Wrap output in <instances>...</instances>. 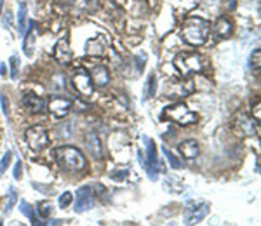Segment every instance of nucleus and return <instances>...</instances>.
<instances>
[{
	"mask_svg": "<svg viewBox=\"0 0 261 226\" xmlns=\"http://www.w3.org/2000/svg\"><path fill=\"white\" fill-rule=\"evenodd\" d=\"M209 35H211V23L199 16H190L181 24V39L193 47L204 45Z\"/></svg>",
	"mask_w": 261,
	"mask_h": 226,
	"instance_id": "obj_1",
	"label": "nucleus"
},
{
	"mask_svg": "<svg viewBox=\"0 0 261 226\" xmlns=\"http://www.w3.org/2000/svg\"><path fill=\"white\" fill-rule=\"evenodd\" d=\"M56 160L58 165L66 173H81L86 169V157L73 146H60L56 150Z\"/></svg>",
	"mask_w": 261,
	"mask_h": 226,
	"instance_id": "obj_2",
	"label": "nucleus"
},
{
	"mask_svg": "<svg viewBox=\"0 0 261 226\" xmlns=\"http://www.w3.org/2000/svg\"><path fill=\"white\" fill-rule=\"evenodd\" d=\"M172 65L178 68V72L183 77H192V75H199L205 70V60L199 52L185 51L176 54Z\"/></svg>",
	"mask_w": 261,
	"mask_h": 226,
	"instance_id": "obj_3",
	"label": "nucleus"
},
{
	"mask_svg": "<svg viewBox=\"0 0 261 226\" xmlns=\"http://www.w3.org/2000/svg\"><path fill=\"white\" fill-rule=\"evenodd\" d=\"M164 119L171 120V122H176L179 125H193L199 120V115L193 110H190L185 103H176L164 110Z\"/></svg>",
	"mask_w": 261,
	"mask_h": 226,
	"instance_id": "obj_4",
	"label": "nucleus"
},
{
	"mask_svg": "<svg viewBox=\"0 0 261 226\" xmlns=\"http://www.w3.org/2000/svg\"><path fill=\"white\" fill-rule=\"evenodd\" d=\"M24 136H27V143L33 152H42V150H44L45 146H49L50 143L49 132L45 131V127H42V125L30 127Z\"/></svg>",
	"mask_w": 261,
	"mask_h": 226,
	"instance_id": "obj_5",
	"label": "nucleus"
},
{
	"mask_svg": "<svg viewBox=\"0 0 261 226\" xmlns=\"http://www.w3.org/2000/svg\"><path fill=\"white\" fill-rule=\"evenodd\" d=\"M209 214V204L207 202H192L187 204L185 207V224H197Z\"/></svg>",
	"mask_w": 261,
	"mask_h": 226,
	"instance_id": "obj_6",
	"label": "nucleus"
},
{
	"mask_svg": "<svg viewBox=\"0 0 261 226\" xmlns=\"http://www.w3.org/2000/svg\"><path fill=\"white\" fill-rule=\"evenodd\" d=\"M71 86L77 91L79 96L82 98H91L92 93H94V83L91 80V75L86 72V70H79L77 73L71 77Z\"/></svg>",
	"mask_w": 261,
	"mask_h": 226,
	"instance_id": "obj_7",
	"label": "nucleus"
},
{
	"mask_svg": "<svg viewBox=\"0 0 261 226\" xmlns=\"http://www.w3.org/2000/svg\"><path fill=\"white\" fill-rule=\"evenodd\" d=\"M96 204V193H94V185L92 186H82L75 195V211L77 212H86L91 211Z\"/></svg>",
	"mask_w": 261,
	"mask_h": 226,
	"instance_id": "obj_8",
	"label": "nucleus"
},
{
	"mask_svg": "<svg viewBox=\"0 0 261 226\" xmlns=\"http://www.w3.org/2000/svg\"><path fill=\"white\" fill-rule=\"evenodd\" d=\"M193 91H195V86H193L192 80H171L166 87V96L167 98L181 99L190 96Z\"/></svg>",
	"mask_w": 261,
	"mask_h": 226,
	"instance_id": "obj_9",
	"label": "nucleus"
},
{
	"mask_svg": "<svg viewBox=\"0 0 261 226\" xmlns=\"http://www.w3.org/2000/svg\"><path fill=\"white\" fill-rule=\"evenodd\" d=\"M71 106H73V101L70 98H63V96H50L47 101L49 111L58 119H63V117L68 115Z\"/></svg>",
	"mask_w": 261,
	"mask_h": 226,
	"instance_id": "obj_10",
	"label": "nucleus"
},
{
	"mask_svg": "<svg viewBox=\"0 0 261 226\" xmlns=\"http://www.w3.org/2000/svg\"><path fill=\"white\" fill-rule=\"evenodd\" d=\"M146 143V173L151 179H157L159 176V158H157V146H155L153 141L150 137H145Z\"/></svg>",
	"mask_w": 261,
	"mask_h": 226,
	"instance_id": "obj_11",
	"label": "nucleus"
},
{
	"mask_svg": "<svg viewBox=\"0 0 261 226\" xmlns=\"http://www.w3.org/2000/svg\"><path fill=\"white\" fill-rule=\"evenodd\" d=\"M54 58H56V61H60L61 65H70L71 60H73V54H71V49H70V42L66 37H63L61 40L56 42V45H54Z\"/></svg>",
	"mask_w": 261,
	"mask_h": 226,
	"instance_id": "obj_12",
	"label": "nucleus"
},
{
	"mask_svg": "<svg viewBox=\"0 0 261 226\" xmlns=\"http://www.w3.org/2000/svg\"><path fill=\"white\" fill-rule=\"evenodd\" d=\"M107 47H108V40L105 39V35H96L94 39L87 40L86 52L92 58H99V56H105Z\"/></svg>",
	"mask_w": 261,
	"mask_h": 226,
	"instance_id": "obj_13",
	"label": "nucleus"
},
{
	"mask_svg": "<svg viewBox=\"0 0 261 226\" xmlns=\"http://www.w3.org/2000/svg\"><path fill=\"white\" fill-rule=\"evenodd\" d=\"M256 120H252L251 117L247 115H241L237 119V124H235V129L241 134L242 137H252L256 134Z\"/></svg>",
	"mask_w": 261,
	"mask_h": 226,
	"instance_id": "obj_14",
	"label": "nucleus"
},
{
	"mask_svg": "<svg viewBox=\"0 0 261 226\" xmlns=\"http://www.w3.org/2000/svg\"><path fill=\"white\" fill-rule=\"evenodd\" d=\"M86 148H87V152H89L92 157L96 158V160L103 158V145H101V139L98 137V134H96V132H87Z\"/></svg>",
	"mask_w": 261,
	"mask_h": 226,
	"instance_id": "obj_15",
	"label": "nucleus"
},
{
	"mask_svg": "<svg viewBox=\"0 0 261 226\" xmlns=\"http://www.w3.org/2000/svg\"><path fill=\"white\" fill-rule=\"evenodd\" d=\"M91 80L94 83V87H105L108 86V82H110V72H108L107 66H92L91 70Z\"/></svg>",
	"mask_w": 261,
	"mask_h": 226,
	"instance_id": "obj_16",
	"label": "nucleus"
},
{
	"mask_svg": "<svg viewBox=\"0 0 261 226\" xmlns=\"http://www.w3.org/2000/svg\"><path fill=\"white\" fill-rule=\"evenodd\" d=\"M211 30L214 33V37L221 40V39H226V37L231 35V32H233V26H231L230 19L218 18L216 23H214V26H211Z\"/></svg>",
	"mask_w": 261,
	"mask_h": 226,
	"instance_id": "obj_17",
	"label": "nucleus"
},
{
	"mask_svg": "<svg viewBox=\"0 0 261 226\" xmlns=\"http://www.w3.org/2000/svg\"><path fill=\"white\" fill-rule=\"evenodd\" d=\"M23 106L32 113H42L45 110L44 99H40L37 94H24L23 96Z\"/></svg>",
	"mask_w": 261,
	"mask_h": 226,
	"instance_id": "obj_18",
	"label": "nucleus"
},
{
	"mask_svg": "<svg viewBox=\"0 0 261 226\" xmlns=\"http://www.w3.org/2000/svg\"><path fill=\"white\" fill-rule=\"evenodd\" d=\"M178 150L185 158H195L200 152L199 143H197L195 139H188V141H185V143H181L178 146Z\"/></svg>",
	"mask_w": 261,
	"mask_h": 226,
	"instance_id": "obj_19",
	"label": "nucleus"
},
{
	"mask_svg": "<svg viewBox=\"0 0 261 226\" xmlns=\"http://www.w3.org/2000/svg\"><path fill=\"white\" fill-rule=\"evenodd\" d=\"M35 39H37V33H35V21L30 23V32L27 33L24 37V44H23V51L27 56H32L33 51H35Z\"/></svg>",
	"mask_w": 261,
	"mask_h": 226,
	"instance_id": "obj_20",
	"label": "nucleus"
},
{
	"mask_svg": "<svg viewBox=\"0 0 261 226\" xmlns=\"http://www.w3.org/2000/svg\"><path fill=\"white\" fill-rule=\"evenodd\" d=\"M98 6H99V0H77V11L87 12V14L94 12L98 9Z\"/></svg>",
	"mask_w": 261,
	"mask_h": 226,
	"instance_id": "obj_21",
	"label": "nucleus"
},
{
	"mask_svg": "<svg viewBox=\"0 0 261 226\" xmlns=\"http://www.w3.org/2000/svg\"><path fill=\"white\" fill-rule=\"evenodd\" d=\"M16 202H18V191H16L14 188H11L9 193H7V202H6V209H4V214L9 216L11 211L16 206Z\"/></svg>",
	"mask_w": 261,
	"mask_h": 226,
	"instance_id": "obj_22",
	"label": "nucleus"
},
{
	"mask_svg": "<svg viewBox=\"0 0 261 226\" xmlns=\"http://www.w3.org/2000/svg\"><path fill=\"white\" fill-rule=\"evenodd\" d=\"M27 12H28V7L24 2H21L19 6V12H18V32L23 33L24 28H27Z\"/></svg>",
	"mask_w": 261,
	"mask_h": 226,
	"instance_id": "obj_23",
	"label": "nucleus"
},
{
	"mask_svg": "<svg viewBox=\"0 0 261 226\" xmlns=\"http://www.w3.org/2000/svg\"><path fill=\"white\" fill-rule=\"evenodd\" d=\"M19 209H21V212H23V214L32 221V224H40L39 217H37V214H35V211H33V209L28 206V202H24V200H23V202H21V207Z\"/></svg>",
	"mask_w": 261,
	"mask_h": 226,
	"instance_id": "obj_24",
	"label": "nucleus"
},
{
	"mask_svg": "<svg viewBox=\"0 0 261 226\" xmlns=\"http://www.w3.org/2000/svg\"><path fill=\"white\" fill-rule=\"evenodd\" d=\"M162 152H164V155L167 157V160H169V164H171L172 169H181V167H183V164H181L179 158H176V155L172 153V152H169V150H167L166 146L162 148Z\"/></svg>",
	"mask_w": 261,
	"mask_h": 226,
	"instance_id": "obj_25",
	"label": "nucleus"
},
{
	"mask_svg": "<svg viewBox=\"0 0 261 226\" xmlns=\"http://www.w3.org/2000/svg\"><path fill=\"white\" fill-rule=\"evenodd\" d=\"M157 93V80H155V75L151 73L148 77V86H146V98L151 99Z\"/></svg>",
	"mask_w": 261,
	"mask_h": 226,
	"instance_id": "obj_26",
	"label": "nucleus"
},
{
	"mask_svg": "<svg viewBox=\"0 0 261 226\" xmlns=\"http://www.w3.org/2000/svg\"><path fill=\"white\" fill-rule=\"evenodd\" d=\"M259 66H261V56H259V49L252 51V56H251V68L259 72Z\"/></svg>",
	"mask_w": 261,
	"mask_h": 226,
	"instance_id": "obj_27",
	"label": "nucleus"
},
{
	"mask_svg": "<svg viewBox=\"0 0 261 226\" xmlns=\"http://www.w3.org/2000/svg\"><path fill=\"white\" fill-rule=\"evenodd\" d=\"M0 104H2V110H4V115L9 119L11 115V110H9V99H7V96L4 93H0Z\"/></svg>",
	"mask_w": 261,
	"mask_h": 226,
	"instance_id": "obj_28",
	"label": "nucleus"
},
{
	"mask_svg": "<svg viewBox=\"0 0 261 226\" xmlns=\"http://www.w3.org/2000/svg\"><path fill=\"white\" fill-rule=\"evenodd\" d=\"M18 66H19V60L16 56L11 58V78L16 80L18 78Z\"/></svg>",
	"mask_w": 261,
	"mask_h": 226,
	"instance_id": "obj_29",
	"label": "nucleus"
},
{
	"mask_svg": "<svg viewBox=\"0 0 261 226\" xmlns=\"http://www.w3.org/2000/svg\"><path fill=\"white\" fill-rule=\"evenodd\" d=\"M73 202V195L70 193V191H66V193H63L61 196H60V207H68L70 204Z\"/></svg>",
	"mask_w": 261,
	"mask_h": 226,
	"instance_id": "obj_30",
	"label": "nucleus"
},
{
	"mask_svg": "<svg viewBox=\"0 0 261 226\" xmlns=\"http://www.w3.org/2000/svg\"><path fill=\"white\" fill-rule=\"evenodd\" d=\"M11 158H12V153L11 152H7L6 155H4L2 162H0V174H4L7 171V167H9V164H11Z\"/></svg>",
	"mask_w": 261,
	"mask_h": 226,
	"instance_id": "obj_31",
	"label": "nucleus"
},
{
	"mask_svg": "<svg viewBox=\"0 0 261 226\" xmlns=\"http://www.w3.org/2000/svg\"><path fill=\"white\" fill-rule=\"evenodd\" d=\"M39 214H40L42 217H47V216L50 214V206H49V204H40Z\"/></svg>",
	"mask_w": 261,
	"mask_h": 226,
	"instance_id": "obj_32",
	"label": "nucleus"
},
{
	"mask_svg": "<svg viewBox=\"0 0 261 226\" xmlns=\"http://www.w3.org/2000/svg\"><path fill=\"white\" fill-rule=\"evenodd\" d=\"M134 61H136L138 72H141V70H143V65H145V63H146V56H145V54H140V56L134 58Z\"/></svg>",
	"mask_w": 261,
	"mask_h": 226,
	"instance_id": "obj_33",
	"label": "nucleus"
},
{
	"mask_svg": "<svg viewBox=\"0 0 261 226\" xmlns=\"http://www.w3.org/2000/svg\"><path fill=\"white\" fill-rule=\"evenodd\" d=\"M14 178L19 179L21 178V160H18V164L14 167Z\"/></svg>",
	"mask_w": 261,
	"mask_h": 226,
	"instance_id": "obj_34",
	"label": "nucleus"
},
{
	"mask_svg": "<svg viewBox=\"0 0 261 226\" xmlns=\"http://www.w3.org/2000/svg\"><path fill=\"white\" fill-rule=\"evenodd\" d=\"M259 108H261V104H259V101L256 103V108L252 110V113H256V122H259V119H261V115H259Z\"/></svg>",
	"mask_w": 261,
	"mask_h": 226,
	"instance_id": "obj_35",
	"label": "nucleus"
},
{
	"mask_svg": "<svg viewBox=\"0 0 261 226\" xmlns=\"http://www.w3.org/2000/svg\"><path fill=\"white\" fill-rule=\"evenodd\" d=\"M235 6H237V0H228V7H230V9H235Z\"/></svg>",
	"mask_w": 261,
	"mask_h": 226,
	"instance_id": "obj_36",
	"label": "nucleus"
},
{
	"mask_svg": "<svg viewBox=\"0 0 261 226\" xmlns=\"http://www.w3.org/2000/svg\"><path fill=\"white\" fill-rule=\"evenodd\" d=\"M6 72H7V70H6V66H0V73H2V75H6Z\"/></svg>",
	"mask_w": 261,
	"mask_h": 226,
	"instance_id": "obj_37",
	"label": "nucleus"
},
{
	"mask_svg": "<svg viewBox=\"0 0 261 226\" xmlns=\"http://www.w3.org/2000/svg\"><path fill=\"white\" fill-rule=\"evenodd\" d=\"M2 2H4V0H0V12H2Z\"/></svg>",
	"mask_w": 261,
	"mask_h": 226,
	"instance_id": "obj_38",
	"label": "nucleus"
}]
</instances>
